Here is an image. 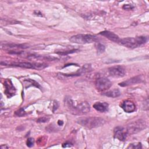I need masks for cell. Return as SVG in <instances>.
Instances as JSON below:
<instances>
[{
    "instance_id": "cell-1",
    "label": "cell",
    "mask_w": 149,
    "mask_h": 149,
    "mask_svg": "<svg viewBox=\"0 0 149 149\" xmlns=\"http://www.w3.org/2000/svg\"><path fill=\"white\" fill-rule=\"evenodd\" d=\"M65 106L67 110L73 115H84L89 112L90 107L87 102H77L70 98H66L65 101Z\"/></svg>"
},
{
    "instance_id": "cell-2",
    "label": "cell",
    "mask_w": 149,
    "mask_h": 149,
    "mask_svg": "<svg viewBox=\"0 0 149 149\" xmlns=\"http://www.w3.org/2000/svg\"><path fill=\"white\" fill-rule=\"evenodd\" d=\"M147 37L139 36L137 37H127L120 39L118 42L126 47L135 48L144 45L147 42Z\"/></svg>"
},
{
    "instance_id": "cell-3",
    "label": "cell",
    "mask_w": 149,
    "mask_h": 149,
    "mask_svg": "<svg viewBox=\"0 0 149 149\" xmlns=\"http://www.w3.org/2000/svg\"><path fill=\"white\" fill-rule=\"evenodd\" d=\"M1 65L13 66L27 69H34L37 70H42L47 66V65L44 63H30L26 62H15V61H1Z\"/></svg>"
},
{
    "instance_id": "cell-4",
    "label": "cell",
    "mask_w": 149,
    "mask_h": 149,
    "mask_svg": "<svg viewBox=\"0 0 149 149\" xmlns=\"http://www.w3.org/2000/svg\"><path fill=\"white\" fill-rule=\"evenodd\" d=\"M77 122L82 126L92 129L103 126L105 123V120L99 117H88L80 118Z\"/></svg>"
},
{
    "instance_id": "cell-5",
    "label": "cell",
    "mask_w": 149,
    "mask_h": 149,
    "mask_svg": "<svg viewBox=\"0 0 149 149\" xmlns=\"http://www.w3.org/2000/svg\"><path fill=\"white\" fill-rule=\"evenodd\" d=\"M147 127V124L145 120L139 119L130 123L127 127V134H134L144 130Z\"/></svg>"
},
{
    "instance_id": "cell-6",
    "label": "cell",
    "mask_w": 149,
    "mask_h": 149,
    "mask_svg": "<svg viewBox=\"0 0 149 149\" xmlns=\"http://www.w3.org/2000/svg\"><path fill=\"white\" fill-rule=\"evenodd\" d=\"M69 40L73 43L83 44L95 42L97 40V38L95 36L91 34H79L72 36Z\"/></svg>"
},
{
    "instance_id": "cell-7",
    "label": "cell",
    "mask_w": 149,
    "mask_h": 149,
    "mask_svg": "<svg viewBox=\"0 0 149 149\" xmlns=\"http://www.w3.org/2000/svg\"><path fill=\"white\" fill-rule=\"evenodd\" d=\"M112 86V82L106 77H101L95 81V87L100 91H104L109 88Z\"/></svg>"
},
{
    "instance_id": "cell-8",
    "label": "cell",
    "mask_w": 149,
    "mask_h": 149,
    "mask_svg": "<svg viewBox=\"0 0 149 149\" xmlns=\"http://www.w3.org/2000/svg\"><path fill=\"white\" fill-rule=\"evenodd\" d=\"M109 74L113 77H121L125 75L126 70L122 66H112L108 69Z\"/></svg>"
},
{
    "instance_id": "cell-9",
    "label": "cell",
    "mask_w": 149,
    "mask_h": 149,
    "mask_svg": "<svg viewBox=\"0 0 149 149\" xmlns=\"http://www.w3.org/2000/svg\"><path fill=\"white\" fill-rule=\"evenodd\" d=\"M113 133L115 138L118 139L120 141H125L127 135L126 128L121 126L116 127L114 129Z\"/></svg>"
},
{
    "instance_id": "cell-10",
    "label": "cell",
    "mask_w": 149,
    "mask_h": 149,
    "mask_svg": "<svg viewBox=\"0 0 149 149\" xmlns=\"http://www.w3.org/2000/svg\"><path fill=\"white\" fill-rule=\"evenodd\" d=\"M4 86H5V93L10 98L15 95L16 92V89L13 86L11 80L10 79H5L4 81Z\"/></svg>"
},
{
    "instance_id": "cell-11",
    "label": "cell",
    "mask_w": 149,
    "mask_h": 149,
    "mask_svg": "<svg viewBox=\"0 0 149 149\" xmlns=\"http://www.w3.org/2000/svg\"><path fill=\"white\" fill-rule=\"evenodd\" d=\"M142 80H143V78L141 76H136L130 79H129L127 80H125L123 82L120 83L119 85L121 87H125V86H128L130 85L136 84L137 83L141 82Z\"/></svg>"
},
{
    "instance_id": "cell-12",
    "label": "cell",
    "mask_w": 149,
    "mask_h": 149,
    "mask_svg": "<svg viewBox=\"0 0 149 149\" xmlns=\"http://www.w3.org/2000/svg\"><path fill=\"white\" fill-rule=\"evenodd\" d=\"M120 107L126 112H133L136 109L135 104L129 100H125L120 104Z\"/></svg>"
},
{
    "instance_id": "cell-13",
    "label": "cell",
    "mask_w": 149,
    "mask_h": 149,
    "mask_svg": "<svg viewBox=\"0 0 149 149\" xmlns=\"http://www.w3.org/2000/svg\"><path fill=\"white\" fill-rule=\"evenodd\" d=\"M1 47L2 49H24V48H27L28 47L23 44L1 42Z\"/></svg>"
},
{
    "instance_id": "cell-14",
    "label": "cell",
    "mask_w": 149,
    "mask_h": 149,
    "mask_svg": "<svg viewBox=\"0 0 149 149\" xmlns=\"http://www.w3.org/2000/svg\"><path fill=\"white\" fill-rule=\"evenodd\" d=\"M100 34L102 35V36L105 37L106 38H107L108 39L110 40L111 41H112L113 42H118L120 38L118 37V35H116V34H115L113 32H111L110 31H108V30H105L103 31H101L100 33Z\"/></svg>"
},
{
    "instance_id": "cell-15",
    "label": "cell",
    "mask_w": 149,
    "mask_h": 149,
    "mask_svg": "<svg viewBox=\"0 0 149 149\" xmlns=\"http://www.w3.org/2000/svg\"><path fill=\"white\" fill-rule=\"evenodd\" d=\"M93 107L97 111L104 112L108 110V104L105 102H97L93 105Z\"/></svg>"
},
{
    "instance_id": "cell-16",
    "label": "cell",
    "mask_w": 149,
    "mask_h": 149,
    "mask_svg": "<svg viewBox=\"0 0 149 149\" xmlns=\"http://www.w3.org/2000/svg\"><path fill=\"white\" fill-rule=\"evenodd\" d=\"M23 83H24V86H25L26 88L33 86H35L37 88H39L40 89H41V87L40 85L37 81H36L34 80H32V79H26L23 81Z\"/></svg>"
},
{
    "instance_id": "cell-17",
    "label": "cell",
    "mask_w": 149,
    "mask_h": 149,
    "mask_svg": "<svg viewBox=\"0 0 149 149\" xmlns=\"http://www.w3.org/2000/svg\"><path fill=\"white\" fill-rule=\"evenodd\" d=\"M103 95L109 97H112V98H115L118 97L120 95V92L119 90L118 89H114L109 91H107L105 93L102 94Z\"/></svg>"
},
{
    "instance_id": "cell-18",
    "label": "cell",
    "mask_w": 149,
    "mask_h": 149,
    "mask_svg": "<svg viewBox=\"0 0 149 149\" xmlns=\"http://www.w3.org/2000/svg\"><path fill=\"white\" fill-rule=\"evenodd\" d=\"M95 48H96L97 51L100 53H102V52H104V51L105 50V45L100 42H97L95 44Z\"/></svg>"
},
{
    "instance_id": "cell-19",
    "label": "cell",
    "mask_w": 149,
    "mask_h": 149,
    "mask_svg": "<svg viewBox=\"0 0 149 149\" xmlns=\"http://www.w3.org/2000/svg\"><path fill=\"white\" fill-rule=\"evenodd\" d=\"M141 144L140 143H131L127 147V148H141Z\"/></svg>"
},
{
    "instance_id": "cell-20",
    "label": "cell",
    "mask_w": 149,
    "mask_h": 149,
    "mask_svg": "<svg viewBox=\"0 0 149 149\" xmlns=\"http://www.w3.org/2000/svg\"><path fill=\"white\" fill-rule=\"evenodd\" d=\"M25 114H26V112L24 111V110L23 108L19 109V110H17L15 112V115L17 116H23Z\"/></svg>"
},
{
    "instance_id": "cell-21",
    "label": "cell",
    "mask_w": 149,
    "mask_h": 149,
    "mask_svg": "<svg viewBox=\"0 0 149 149\" xmlns=\"http://www.w3.org/2000/svg\"><path fill=\"white\" fill-rule=\"evenodd\" d=\"M49 120V118L44 116V117H41V118H40L39 119H38L37 122H40V123H45V122H48Z\"/></svg>"
},
{
    "instance_id": "cell-22",
    "label": "cell",
    "mask_w": 149,
    "mask_h": 149,
    "mask_svg": "<svg viewBox=\"0 0 149 149\" xmlns=\"http://www.w3.org/2000/svg\"><path fill=\"white\" fill-rule=\"evenodd\" d=\"M34 139L33 138H29L27 140L26 144L29 147H31L34 144Z\"/></svg>"
},
{
    "instance_id": "cell-23",
    "label": "cell",
    "mask_w": 149,
    "mask_h": 149,
    "mask_svg": "<svg viewBox=\"0 0 149 149\" xmlns=\"http://www.w3.org/2000/svg\"><path fill=\"white\" fill-rule=\"evenodd\" d=\"M75 51H76V50L66 51H61V52H57V54H60V55H67V54H71V53L74 52Z\"/></svg>"
},
{
    "instance_id": "cell-24",
    "label": "cell",
    "mask_w": 149,
    "mask_h": 149,
    "mask_svg": "<svg viewBox=\"0 0 149 149\" xmlns=\"http://www.w3.org/2000/svg\"><path fill=\"white\" fill-rule=\"evenodd\" d=\"M133 8V6L132 5H129V4H126V5H124L123 6V9H126V10H130V9H132Z\"/></svg>"
},
{
    "instance_id": "cell-25",
    "label": "cell",
    "mask_w": 149,
    "mask_h": 149,
    "mask_svg": "<svg viewBox=\"0 0 149 149\" xmlns=\"http://www.w3.org/2000/svg\"><path fill=\"white\" fill-rule=\"evenodd\" d=\"M58 107V103L57 101H54V104H53V111L54 112Z\"/></svg>"
},
{
    "instance_id": "cell-26",
    "label": "cell",
    "mask_w": 149,
    "mask_h": 149,
    "mask_svg": "<svg viewBox=\"0 0 149 149\" xmlns=\"http://www.w3.org/2000/svg\"><path fill=\"white\" fill-rule=\"evenodd\" d=\"M34 14L37 16H42V13L39 10H35L34 11Z\"/></svg>"
},
{
    "instance_id": "cell-27",
    "label": "cell",
    "mask_w": 149,
    "mask_h": 149,
    "mask_svg": "<svg viewBox=\"0 0 149 149\" xmlns=\"http://www.w3.org/2000/svg\"><path fill=\"white\" fill-rule=\"evenodd\" d=\"M72 145H71V144L70 143H65V144H63V147H70Z\"/></svg>"
},
{
    "instance_id": "cell-28",
    "label": "cell",
    "mask_w": 149,
    "mask_h": 149,
    "mask_svg": "<svg viewBox=\"0 0 149 149\" xmlns=\"http://www.w3.org/2000/svg\"><path fill=\"white\" fill-rule=\"evenodd\" d=\"M1 147V148H2V149H4V148H9V147H8V146H6V145H5V146L2 145Z\"/></svg>"
},
{
    "instance_id": "cell-29",
    "label": "cell",
    "mask_w": 149,
    "mask_h": 149,
    "mask_svg": "<svg viewBox=\"0 0 149 149\" xmlns=\"http://www.w3.org/2000/svg\"><path fill=\"white\" fill-rule=\"evenodd\" d=\"M58 125H61H61H63V122H62V120H58Z\"/></svg>"
}]
</instances>
